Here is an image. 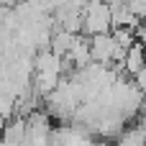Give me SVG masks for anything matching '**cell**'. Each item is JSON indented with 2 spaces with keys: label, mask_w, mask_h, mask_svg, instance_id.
Listing matches in <instances>:
<instances>
[{
  "label": "cell",
  "mask_w": 146,
  "mask_h": 146,
  "mask_svg": "<svg viewBox=\"0 0 146 146\" xmlns=\"http://www.w3.org/2000/svg\"><path fill=\"white\" fill-rule=\"evenodd\" d=\"M139 38H141V46H146V26L139 28Z\"/></svg>",
  "instance_id": "obj_4"
},
{
  "label": "cell",
  "mask_w": 146,
  "mask_h": 146,
  "mask_svg": "<svg viewBox=\"0 0 146 146\" xmlns=\"http://www.w3.org/2000/svg\"><path fill=\"white\" fill-rule=\"evenodd\" d=\"M82 23H85L87 33H105L110 28V8L103 0H90L85 8Z\"/></svg>",
  "instance_id": "obj_1"
},
{
  "label": "cell",
  "mask_w": 146,
  "mask_h": 146,
  "mask_svg": "<svg viewBox=\"0 0 146 146\" xmlns=\"http://www.w3.org/2000/svg\"><path fill=\"white\" fill-rule=\"evenodd\" d=\"M133 74H136V87H139L141 92H146V64L141 67V69H136Z\"/></svg>",
  "instance_id": "obj_3"
},
{
  "label": "cell",
  "mask_w": 146,
  "mask_h": 146,
  "mask_svg": "<svg viewBox=\"0 0 146 146\" xmlns=\"http://www.w3.org/2000/svg\"><path fill=\"white\" fill-rule=\"evenodd\" d=\"M123 64H126V69L133 74L136 69H141L146 64V56H144V46L141 44H131L128 46V51H126V56H123Z\"/></svg>",
  "instance_id": "obj_2"
}]
</instances>
